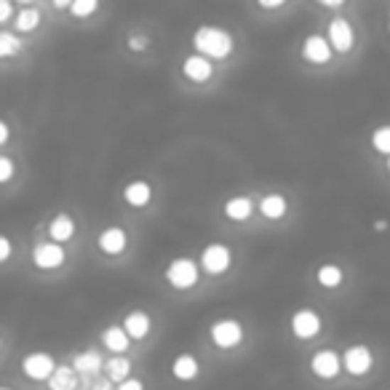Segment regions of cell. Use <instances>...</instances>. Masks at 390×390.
Instances as JSON below:
<instances>
[{"instance_id":"obj_17","label":"cell","mask_w":390,"mask_h":390,"mask_svg":"<svg viewBox=\"0 0 390 390\" xmlns=\"http://www.w3.org/2000/svg\"><path fill=\"white\" fill-rule=\"evenodd\" d=\"M123 198H126V203L129 206H134V209H142V206H147L150 203V198H153V188L147 185V182H131V185H126V190H123Z\"/></svg>"},{"instance_id":"obj_12","label":"cell","mask_w":390,"mask_h":390,"mask_svg":"<svg viewBox=\"0 0 390 390\" xmlns=\"http://www.w3.org/2000/svg\"><path fill=\"white\" fill-rule=\"evenodd\" d=\"M302 56L308 59V62H315V65H323V62H329V56H332V45L326 38L321 35H310L305 45H302Z\"/></svg>"},{"instance_id":"obj_29","label":"cell","mask_w":390,"mask_h":390,"mask_svg":"<svg viewBox=\"0 0 390 390\" xmlns=\"http://www.w3.org/2000/svg\"><path fill=\"white\" fill-rule=\"evenodd\" d=\"M11 177H13V161L6 156H0V185L9 182Z\"/></svg>"},{"instance_id":"obj_15","label":"cell","mask_w":390,"mask_h":390,"mask_svg":"<svg viewBox=\"0 0 390 390\" xmlns=\"http://www.w3.org/2000/svg\"><path fill=\"white\" fill-rule=\"evenodd\" d=\"M48 235H51L54 244H65V241H70V238L75 235V222H72V217H70V214H56L54 220L48 222Z\"/></svg>"},{"instance_id":"obj_31","label":"cell","mask_w":390,"mask_h":390,"mask_svg":"<svg viewBox=\"0 0 390 390\" xmlns=\"http://www.w3.org/2000/svg\"><path fill=\"white\" fill-rule=\"evenodd\" d=\"M118 390H145V385H142V379L129 377L126 382H121V385H118Z\"/></svg>"},{"instance_id":"obj_21","label":"cell","mask_w":390,"mask_h":390,"mask_svg":"<svg viewBox=\"0 0 390 390\" xmlns=\"http://www.w3.org/2000/svg\"><path fill=\"white\" fill-rule=\"evenodd\" d=\"M251 209H254V203H251L249 195H235V198H230V201L224 203V214H227L230 220H235V222H244V220H249Z\"/></svg>"},{"instance_id":"obj_10","label":"cell","mask_w":390,"mask_h":390,"mask_svg":"<svg viewBox=\"0 0 390 390\" xmlns=\"http://www.w3.org/2000/svg\"><path fill=\"white\" fill-rule=\"evenodd\" d=\"M329 45L342 51V54L353 48V27H350L347 19H332V24H329Z\"/></svg>"},{"instance_id":"obj_2","label":"cell","mask_w":390,"mask_h":390,"mask_svg":"<svg viewBox=\"0 0 390 390\" xmlns=\"http://www.w3.org/2000/svg\"><path fill=\"white\" fill-rule=\"evenodd\" d=\"M166 281L174 286V289H193L198 283V265L188 259V256H177L171 259L166 268Z\"/></svg>"},{"instance_id":"obj_33","label":"cell","mask_w":390,"mask_h":390,"mask_svg":"<svg viewBox=\"0 0 390 390\" xmlns=\"http://www.w3.org/2000/svg\"><path fill=\"white\" fill-rule=\"evenodd\" d=\"M129 48H131V51H145V48H147V38H142V35H134V38L129 40Z\"/></svg>"},{"instance_id":"obj_7","label":"cell","mask_w":390,"mask_h":390,"mask_svg":"<svg viewBox=\"0 0 390 390\" xmlns=\"http://www.w3.org/2000/svg\"><path fill=\"white\" fill-rule=\"evenodd\" d=\"M291 332L300 337V340H310L321 332V318H318V313L313 310H297L291 315Z\"/></svg>"},{"instance_id":"obj_32","label":"cell","mask_w":390,"mask_h":390,"mask_svg":"<svg viewBox=\"0 0 390 390\" xmlns=\"http://www.w3.org/2000/svg\"><path fill=\"white\" fill-rule=\"evenodd\" d=\"M11 13H13L11 3H9V0H0V24L9 22V19H11Z\"/></svg>"},{"instance_id":"obj_5","label":"cell","mask_w":390,"mask_h":390,"mask_svg":"<svg viewBox=\"0 0 390 390\" xmlns=\"http://www.w3.org/2000/svg\"><path fill=\"white\" fill-rule=\"evenodd\" d=\"M54 358L48 356V353H30V356H24L22 361V372H24V377H30V379H48L51 374H54Z\"/></svg>"},{"instance_id":"obj_24","label":"cell","mask_w":390,"mask_h":390,"mask_svg":"<svg viewBox=\"0 0 390 390\" xmlns=\"http://www.w3.org/2000/svg\"><path fill=\"white\" fill-rule=\"evenodd\" d=\"M38 22H40V11L38 9H33V6H27V9H22V11L16 13V30L19 33H33L35 27H38Z\"/></svg>"},{"instance_id":"obj_22","label":"cell","mask_w":390,"mask_h":390,"mask_svg":"<svg viewBox=\"0 0 390 390\" xmlns=\"http://www.w3.org/2000/svg\"><path fill=\"white\" fill-rule=\"evenodd\" d=\"M104 369H107V379H110V382H118V385L131 377V364H129V358H121V356L110 358V361H104Z\"/></svg>"},{"instance_id":"obj_34","label":"cell","mask_w":390,"mask_h":390,"mask_svg":"<svg viewBox=\"0 0 390 390\" xmlns=\"http://www.w3.org/2000/svg\"><path fill=\"white\" fill-rule=\"evenodd\" d=\"M9 134H11V129H9V123L0 121V145H6L9 142Z\"/></svg>"},{"instance_id":"obj_23","label":"cell","mask_w":390,"mask_h":390,"mask_svg":"<svg viewBox=\"0 0 390 390\" xmlns=\"http://www.w3.org/2000/svg\"><path fill=\"white\" fill-rule=\"evenodd\" d=\"M259 212L265 214L268 220H281L283 214H286V198L283 195H265L262 201H259Z\"/></svg>"},{"instance_id":"obj_19","label":"cell","mask_w":390,"mask_h":390,"mask_svg":"<svg viewBox=\"0 0 390 390\" xmlns=\"http://www.w3.org/2000/svg\"><path fill=\"white\" fill-rule=\"evenodd\" d=\"M171 374L182 382H190V379L198 377V358L190 356V353H182V356L174 358V364H171Z\"/></svg>"},{"instance_id":"obj_16","label":"cell","mask_w":390,"mask_h":390,"mask_svg":"<svg viewBox=\"0 0 390 390\" xmlns=\"http://www.w3.org/2000/svg\"><path fill=\"white\" fill-rule=\"evenodd\" d=\"M99 249L104 254H121L126 249V230L123 227H107L99 233Z\"/></svg>"},{"instance_id":"obj_20","label":"cell","mask_w":390,"mask_h":390,"mask_svg":"<svg viewBox=\"0 0 390 390\" xmlns=\"http://www.w3.org/2000/svg\"><path fill=\"white\" fill-rule=\"evenodd\" d=\"M78 388V377L72 367H56L54 374L48 377V390H75Z\"/></svg>"},{"instance_id":"obj_13","label":"cell","mask_w":390,"mask_h":390,"mask_svg":"<svg viewBox=\"0 0 390 390\" xmlns=\"http://www.w3.org/2000/svg\"><path fill=\"white\" fill-rule=\"evenodd\" d=\"M72 364H75L72 369H75L78 374H83V377L89 379L104 369V358H102L99 350H86V353H78V356L72 358Z\"/></svg>"},{"instance_id":"obj_3","label":"cell","mask_w":390,"mask_h":390,"mask_svg":"<svg viewBox=\"0 0 390 390\" xmlns=\"http://www.w3.org/2000/svg\"><path fill=\"white\" fill-rule=\"evenodd\" d=\"M201 265L212 276H222L230 268V249L224 244H209L201 251Z\"/></svg>"},{"instance_id":"obj_26","label":"cell","mask_w":390,"mask_h":390,"mask_svg":"<svg viewBox=\"0 0 390 390\" xmlns=\"http://www.w3.org/2000/svg\"><path fill=\"white\" fill-rule=\"evenodd\" d=\"M22 51V38L13 33H3L0 30V59L3 56H13Z\"/></svg>"},{"instance_id":"obj_25","label":"cell","mask_w":390,"mask_h":390,"mask_svg":"<svg viewBox=\"0 0 390 390\" xmlns=\"http://www.w3.org/2000/svg\"><path fill=\"white\" fill-rule=\"evenodd\" d=\"M318 283L326 286V289H335V286L342 283V270L337 265H323V268H318Z\"/></svg>"},{"instance_id":"obj_39","label":"cell","mask_w":390,"mask_h":390,"mask_svg":"<svg viewBox=\"0 0 390 390\" xmlns=\"http://www.w3.org/2000/svg\"><path fill=\"white\" fill-rule=\"evenodd\" d=\"M0 390H6V388H0Z\"/></svg>"},{"instance_id":"obj_18","label":"cell","mask_w":390,"mask_h":390,"mask_svg":"<svg viewBox=\"0 0 390 390\" xmlns=\"http://www.w3.org/2000/svg\"><path fill=\"white\" fill-rule=\"evenodd\" d=\"M102 342H104V347L112 350V353H126L129 345H131V337L126 335L123 326H110V329L102 332Z\"/></svg>"},{"instance_id":"obj_8","label":"cell","mask_w":390,"mask_h":390,"mask_svg":"<svg viewBox=\"0 0 390 390\" xmlns=\"http://www.w3.org/2000/svg\"><path fill=\"white\" fill-rule=\"evenodd\" d=\"M340 367H342V361H340V356H337L335 350H318V353L313 356V361H310L313 374H315V377H321V379L337 377Z\"/></svg>"},{"instance_id":"obj_36","label":"cell","mask_w":390,"mask_h":390,"mask_svg":"<svg viewBox=\"0 0 390 390\" xmlns=\"http://www.w3.org/2000/svg\"><path fill=\"white\" fill-rule=\"evenodd\" d=\"M262 6H265V9H281L283 3H281V0H262Z\"/></svg>"},{"instance_id":"obj_14","label":"cell","mask_w":390,"mask_h":390,"mask_svg":"<svg viewBox=\"0 0 390 390\" xmlns=\"http://www.w3.org/2000/svg\"><path fill=\"white\" fill-rule=\"evenodd\" d=\"M123 329H126V335L131 337V340H142V337L150 335L153 323H150V315H147V313L134 310L123 318Z\"/></svg>"},{"instance_id":"obj_28","label":"cell","mask_w":390,"mask_h":390,"mask_svg":"<svg viewBox=\"0 0 390 390\" xmlns=\"http://www.w3.org/2000/svg\"><path fill=\"white\" fill-rule=\"evenodd\" d=\"M99 9V3L97 0H75V3H70V11H72V16H89V13H94Z\"/></svg>"},{"instance_id":"obj_37","label":"cell","mask_w":390,"mask_h":390,"mask_svg":"<svg viewBox=\"0 0 390 390\" xmlns=\"http://www.w3.org/2000/svg\"><path fill=\"white\" fill-rule=\"evenodd\" d=\"M67 0H54V9H67Z\"/></svg>"},{"instance_id":"obj_38","label":"cell","mask_w":390,"mask_h":390,"mask_svg":"<svg viewBox=\"0 0 390 390\" xmlns=\"http://www.w3.org/2000/svg\"><path fill=\"white\" fill-rule=\"evenodd\" d=\"M388 168H390V158H388Z\"/></svg>"},{"instance_id":"obj_27","label":"cell","mask_w":390,"mask_h":390,"mask_svg":"<svg viewBox=\"0 0 390 390\" xmlns=\"http://www.w3.org/2000/svg\"><path fill=\"white\" fill-rule=\"evenodd\" d=\"M372 145L377 147L382 156L390 158V126H382V129H377V131L372 134Z\"/></svg>"},{"instance_id":"obj_6","label":"cell","mask_w":390,"mask_h":390,"mask_svg":"<svg viewBox=\"0 0 390 390\" xmlns=\"http://www.w3.org/2000/svg\"><path fill=\"white\" fill-rule=\"evenodd\" d=\"M65 249L59 244H38L33 249V262H35V268H40V270H56V268H62V262H65Z\"/></svg>"},{"instance_id":"obj_11","label":"cell","mask_w":390,"mask_h":390,"mask_svg":"<svg viewBox=\"0 0 390 390\" xmlns=\"http://www.w3.org/2000/svg\"><path fill=\"white\" fill-rule=\"evenodd\" d=\"M182 72H185L190 80L203 83V80H209L214 75V65H212V59H206V56H201V54H193L182 62Z\"/></svg>"},{"instance_id":"obj_4","label":"cell","mask_w":390,"mask_h":390,"mask_svg":"<svg viewBox=\"0 0 390 390\" xmlns=\"http://www.w3.org/2000/svg\"><path fill=\"white\" fill-rule=\"evenodd\" d=\"M212 340L217 347H235L244 340V326L233 318H222V321L212 323Z\"/></svg>"},{"instance_id":"obj_35","label":"cell","mask_w":390,"mask_h":390,"mask_svg":"<svg viewBox=\"0 0 390 390\" xmlns=\"http://www.w3.org/2000/svg\"><path fill=\"white\" fill-rule=\"evenodd\" d=\"M91 390H112V385L107 379H94V382H91Z\"/></svg>"},{"instance_id":"obj_1","label":"cell","mask_w":390,"mask_h":390,"mask_svg":"<svg viewBox=\"0 0 390 390\" xmlns=\"http://www.w3.org/2000/svg\"><path fill=\"white\" fill-rule=\"evenodd\" d=\"M193 43L198 48V54L206 59H224L233 51V35L220 27H201L193 38Z\"/></svg>"},{"instance_id":"obj_30","label":"cell","mask_w":390,"mask_h":390,"mask_svg":"<svg viewBox=\"0 0 390 390\" xmlns=\"http://www.w3.org/2000/svg\"><path fill=\"white\" fill-rule=\"evenodd\" d=\"M11 238H6V235H0V262H6L9 256H11Z\"/></svg>"},{"instance_id":"obj_9","label":"cell","mask_w":390,"mask_h":390,"mask_svg":"<svg viewBox=\"0 0 390 390\" xmlns=\"http://www.w3.org/2000/svg\"><path fill=\"white\" fill-rule=\"evenodd\" d=\"M342 367L350 372V374H367L369 369H372V353H369V347L364 345H353L345 350V356H342Z\"/></svg>"}]
</instances>
